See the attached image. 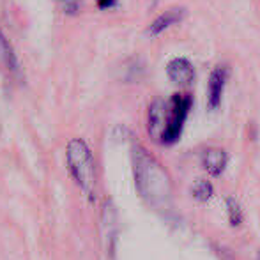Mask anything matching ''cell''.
<instances>
[{
	"mask_svg": "<svg viewBox=\"0 0 260 260\" xmlns=\"http://www.w3.org/2000/svg\"><path fill=\"white\" fill-rule=\"evenodd\" d=\"M66 159L76 184L92 200L94 189H96V168H94V157L89 145L80 138H73L66 147Z\"/></svg>",
	"mask_w": 260,
	"mask_h": 260,
	"instance_id": "1",
	"label": "cell"
},
{
	"mask_svg": "<svg viewBox=\"0 0 260 260\" xmlns=\"http://www.w3.org/2000/svg\"><path fill=\"white\" fill-rule=\"evenodd\" d=\"M133 168H135V181L145 199H154L159 191V181H167L163 170L156 165V161L149 156L145 149L140 145L133 147Z\"/></svg>",
	"mask_w": 260,
	"mask_h": 260,
	"instance_id": "2",
	"label": "cell"
},
{
	"mask_svg": "<svg viewBox=\"0 0 260 260\" xmlns=\"http://www.w3.org/2000/svg\"><path fill=\"white\" fill-rule=\"evenodd\" d=\"M189 108H191V96H188V94H174L172 96V100L167 103V120H165L163 133L159 137L161 144L172 145L181 138Z\"/></svg>",
	"mask_w": 260,
	"mask_h": 260,
	"instance_id": "3",
	"label": "cell"
},
{
	"mask_svg": "<svg viewBox=\"0 0 260 260\" xmlns=\"http://www.w3.org/2000/svg\"><path fill=\"white\" fill-rule=\"evenodd\" d=\"M230 69L226 64H219L216 66L211 71L209 76V83H207V106L209 110H216L221 105V98L225 92V85L226 80H229Z\"/></svg>",
	"mask_w": 260,
	"mask_h": 260,
	"instance_id": "4",
	"label": "cell"
},
{
	"mask_svg": "<svg viewBox=\"0 0 260 260\" xmlns=\"http://www.w3.org/2000/svg\"><path fill=\"white\" fill-rule=\"evenodd\" d=\"M0 66H4V69L13 78H16L18 82H23L25 75H23V68H21V62L18 58L16 52H14L13 45L7 39V36L4 34L2 27H0Z\"/></svg>",
	"mask_w": 260,
	"mask_h": 260,
	"instance_id": "5",
	"label": "cell"
},
{
	"mask_svg": "<svg viewBox=\"0 0 260 260\" xmlns=\"http://www.w3.org/2000/svg\"><path fill=\"white\" fill-rule=\"evenodd\" d=\"M167 75L177 85H189L195 80V66L186 57H174L167 64Z\"/></svg>",
	"mask_w": 260,
	"mask_h": 260,
	"instance_id": "6",
	"label": "cell"
},
{
	"mask_svg": "<svg viewBox=\"0 0 260 260\" xmlns=\"http://www.w3.org/2000/svg\"><path fill=\"white\" fill-rule=\"evenodd\" d=\"M101 236H103L108 257H113L115 250V237H117V212L115 207L110 202L103 206V216H101Z\"/></svg>",
	"mask_w": 260,
	"mask_h": 260,
	"instance_id": "7",
	"label": "cell"
},
{
	"mask_svg": "<svg viewBox=\"0 0 260 260\" xmlns=\"http://www.w3.org/2000/svg\"><path fill=\"white\" fill-rule=\"evenodd\" d=\"M184 16H186L184 7H172V9L165 11L163 14H159V16H157L156 20L149 25L147 34L151 36V38H156V36H159L161 32H165L167 28H170L172 25L181 23V21L184 20Z\"/></svg>",
	"mask_w": 260,
	"mask_h": 260,
	"instance_id": "8",
	"label": "cell"
},
{
	"mask_svg": "<svg viewBox=\"0 0 260 260\" xmlns=\"http://www.w3.org/2000/svg\"><path fill=\"white\" fill-rule=\"evenodd\" d=\"M226 163H229V156H226V152L223 151V149L209 147L204 151L202 165L207 170V174L212 175V177H219V175L225 172Z\"/></svg>",
	"mask_w": 260,
	"mask_h": 260,
	"instance_id": "9",
	"label": "cell"
},
{
	"mask_svg": "<svg viewBox=\"0 0 260 260\" xmlns=\"http://www.w3.org/2000/svg\"><path fill=\"white\" fill-rule=\"evenodd\" d=\"M165 120H167V103L163 100H156L149 106V133H151V137H161Z\"/></svg>",
	"mask_w": 260,
	"mask_h": 260,
	"instance_id": "10",
	"label": "cell"
},
{
	"mask_svg": "<svg viewBox=\"0 0 260 260\" xmlns=\"http://www.w3.org/2000/svg\"><path fill=\"white\" fill-rule=\"evenodd\" d=\"M191 195H193V199L197 200V202H200V204H206L207 200H211V197H212V186H211V182H207V181H197L195 184L191 186Z\"/></svg>",
	"mask_w": 260,
	"mask_h": 260,
	"instance_id": "11",
	"label": "cell"
},
{
	"mask_svg": "<svg viewBox=\"0 0 260 260\" xmlns=\"http://www.w3.org/2000/svg\"><path fill=\"white\" fill-rule=\"evenodd\" d=\"M226 211H229L230 225L239 226L241 223H243L244 214H243V209H241V204L237 202V199H234V197H229V199H226Z\"/></svg>",
	"mask_w": 260,
	"mask_h": 260,
	"instance_id": "12",
	"label": "cell"
},
{
	"mask_svg": "<svg viewBox=\"0 0 260 260\" xmlns=\"http://www.w3.org/2000/svg\"><path fill=\"white\" fill-rule=\"evenodd\" d=\"M113 6H117V0H98V7L101 9H110Z\"/></svg>",
	"mask_w": 260,
	"mask_h": 260,
	"instance_id": "13",
	"label": "cell"
}]
</instances>
